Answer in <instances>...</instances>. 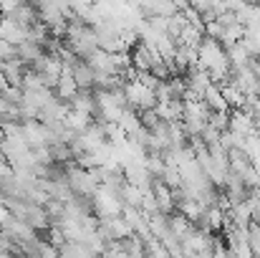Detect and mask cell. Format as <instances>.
<instances>
[{"mask_svg": "<svg viewBox=\"0 0 260 258\" xmlns=\"http://www.w3.org/2000/svg\"><path fill=\"white\" fill-rule=\"evenodd\" d=\"M66 180L74 190V195H91L96 187H99V175L96 170H86V167H79L76 162H66Z\"/></svg>", "mask_w": 260, "mask_h": 258, "instance_id": "obj_1", "label": "cell"}, {"mask_svg": "<svg viewBox=\"0 0 260 258\" xmlns=\"http://www.w3.org/2000/svg\"><path fill=\"white\" fill-rule=\"evenodd\" d=\"M124 96H126V106L132 109H152L157 106V96L154 89H149L147 84H142L139 79H126L124 81Z\"/></svg>", "mask_w": 260, "mask_h": 258, "instance_id": "obj_2", "label": "cell"}, {"mask_svg": "<svg viewBox=\"0 0 260 258\" xmlns=\"http://www.w3.org/2000/svg\"><path fill=\"white\" fill-rule=\"evenodd\" d=\"M91 203H93V213L99 218H111V215H121V200L114 190L99 185L93 192H91Z\"/></svg>", "mask_w": 260, "mask_h": 258, "instance_id": "obj_3", "label": "cell"}, {"mask_svg": "<svg viewBox=\"0 0 260 258\" xmlns=\"http://www.w3.org/2000/svg\"><path fill=\"white\" fill-rule=\"evenodd\" d=\"M3 15H8V18H10L13 23L23 25L25 31H28V28H30V25H33V23L38 20V10H36V8H33L30 3H25V0H23V3H18V5L13 8V10H8V13H3Z\"/></svg>", "mask_w": 260, "mask_h": 258, "instance_id": "obj_4", "label": "cell"}, {"mask_svg": "<svg viewBox=\"0 0 260 258\" xmlns=\"http://www.w3.org/2000/svg\"><path fill=\"white\" fill-rule=\"evenodd\" d=\"M46 53V48L38 43V41H33V38H25V41H20L18 46H15V56L30 69L33 66V61L38 59V56H43Z\"/></svg>", "mask_w": 260, "mask_h": 258, "instance_id": "obj_5", "label": "cell"}, {"mask_svg": "<svg viewBox=\"0 0 260 258\" xmlns=\"http://www.w3.org/2000/svg\"><path fill=\"white\" fill-rule=\"evenodd\" d=\"M0 38L8 41V43H13V46H18L20 41L28 38V31H25L23 25L13 23L8 15H3V18H0Z\"/></svg>", "mask_w": 260, "mask_h": 258, "instance_id": "obj_6", "label": "cell"}, {"mask_svg": "<svg viewBox=\"0 0 260 258\" xmlns=\"http://www.w3.org/2000/svg\"><path fill=\"white\" fill-rule=\"evenodd\" d=\"M228 129L240 132V134H253V132H258V129H255V117L248 114V111H243V109H233V114H230V127H228Z\"/></svg>", "mask_w": 260, "mask_h": 258, "instance_id": "obj_7", "label": "cell"}, {"mask_svg": "<svg viewBox=\"0 0 260 258\" xmlns=\"http://www.w3.org/2000/svg\"><path fill=\"white\" fill-rule=\"evenodd\" d=\"M53 89H56V96H58V99L71 101L74 94L79 91V86L74 81V69H66V66H63V71H61V76H58V81H56Z\"/></svg>", "mask_w": 260, "mask_h": 258, "instance_id": "obj_8", "label": "cell"}, {"mask_svg": "<svg viewBox=\"0 0 260 258\" xmlns=\"http://www.w3.org/2000/svg\"><path fill=\"white\" fill-rule=\"evenodd\" d=\"M74 81L79 89H93V69L86 64V59L84 61H76V66H74Z\"/></svg>", "mask_w": 260, "mask_h": 258, "instance_id": "obj_9", "label": "cell"}, {"mask_svg": "<svg viewBox=\"0 0 260 258\" xmlns=\"http://www.w3.org/2000/svg\"><path fill=\"white\" fill-rule=\"evenodd\" d=\"M116 122H119V127L126 132V137L134 134V132L142 127V122H139V111L132 109V106H124V111H121V117H119Z\"/></svg>", "mask_w": 260, "mask_h": 258, "instance_id": "obj_10", "label": "cell"}, {"mask_svg": "<svg viewBox=\"0 0 260 258\" xmlns=\"http://www.w3.org/2000/svg\"><path fill=\"white\" fill-rule=\"evenodd\" d=\"M220 94H222V99H225L228 109H240V106H243V101H245V94H243L235 84L220 86Z\"/></svg>", "mask_w": 260, "mask_h": 258, "instance_id": "obj_11", "label": "cell"}, {"mask_svg": "<svg viewBox=\"0 0 260 258\" xmlns=\"http://www.w3.org/2000/svg\"><path fill=\"white\" fill-rule=\"evenodd\" d=\"M63 122H66V127L71 129V132H84L88 124H91V117L84 114V111H76V109H69V114L63 117Z\"/></svg>", "mask_w": 260, "mask_h": 258, "instance_id": "obj_12", "label": "cell"}, {"mask_svg": "<svg viewBox=\"0 0 260 258\" xmlns=\"http://www.w3.org/2000/svg\"><path fill=\"white\" fill-rule=\"evenodd\" d=\"M207 124L215 127L217 132H225V129L230 127V111H228V109H222V111H210Z\"/></svg>", "mask_w": 260, "mask_h": 258, "instance_id": "obj_13", "label": "cell"}, {"mask_svg": "<svg viewBox=\"0 0 260 258\" xmlns=\"http://www.w3.org/2000/svg\"><path fill=\"white\" fill-rule=\"evenodd\" d=\"M159 119H162V117L157 114V109H154V106H152V109H139V122H142V127H147L149 132L159 124Z\"/></svg>", "mask_w": 260, "mask_h": 258, "instance_id": "obj_14", "label": "cell"}]
</instances>
